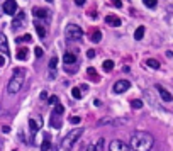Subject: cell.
<instances>
[{"mask_svg":"<svg viewBox=\"0 0 173 151\" xmlns=\"http://www.w3.org/2000/svg\"><path fill=\"white\" fill-rule=\"evenodd\" d=\"M71 95L75 97V99H82V92H80V88H78V87H75V88L71 90Z\"/></svg>","mask_w":173,"mask_h":151,"instance_id":"obj_26","label":"cell"},{"mask_svg":"<svg viewBox=\"0 0 173 151\" xmlns=\"http://www.w3.org/2000/svg\"><path fill=\"white\" fill-rule=\"evenodd\" d=\"M41 99H42V100H46V99H48V93H46V92H42V93H41Z\"/></svg>","mask_w":173,"mask_h":151,"instance_id":"obj_39","label":"cell"},{"mask_svg":"<svg viewBox=\"0 0 173 151\" xmlns=\"http://www.w3.org/2000/svg\"><path fill=\"white\" fill-rule=\"evenodd\" d=\"M88 70V76H93V78H97V73H95V68H87Z\"/></svg>","mask_w":173,"mask_h":151,"instance_id":"obj_34","label":"cell"},{"mask_svg":"<svg viewBox=\"0 0 173 151\" xmlns=\"http://www.w3.org/2000/svg\"><path fill=\"white\" fill-rule=\"evenodd\" d=\"M0 51L4 55H9V42H7V37L4 32H0Z\"/></svg>","mask_w":173,"mask_h":151,"instance_id":"obj_11","label":"cell"},{"mask_svg":"<svg viewBox=\"0 0 173 151\" xmlns=\"http://www.w3.org/2000/svg\"><path fill=\"white\" fill-rule=\"evenodd\" d=\"M56 65H58V58H56V56H53V58H51V60H49V70H51V71H49V78H55V75H56Z\"/></svg>","mask_w":173,"mask_h":151,"instance_id":"obj_14","label":"cell"},{"mask_svg":"<svg viewBox=\"0 0 173 151\" xmlns=\"http://www.w3.org/2000/svg\"><path fill=\"white\" fill-rule=\"evenodd\" d=\"M27 55H29V49L27 48H21L19 51H17V60L24 61V60H27Z\"/></svg>","mask_w":173,"mask_h":151,"instance_id":"obj_17","label":"cell"},{"mask_svg":"<svg viewBox=\"0 0 173 151\" xmlns=\"http://www.w3.org/2000/svg\"><path fill=\"white\" fill-rule=\"evenodd\" d=\"M63 112H65V107H63L61 104L55 105V114H58V116H63Z\"/></svg>","mask_w":173,"mask_h":151,"instance_id":"obj_24","label":"cell"},{"mask_svg":"<svg viewBox=\"0 0 173 151\" xmlns=\"http://www.w3.org/2000/svg\"><path fill=\"white\" fill-rule=\"evenodd\" d=\"M153 144H154V137L149 134V132H144V131H136L132 132L131 136V150L134 151H151Z\"/></svg>","mask_w":173,"mask_h":151,"instance_id":"obj_1","label":"cell"},{"mask_svg":"<svg viewBox=\"0 0 173 151\" xmlns=\"http://www.w3.org/2000/svg\"><path fill=\"white\" fill-rule=\"evenodd\" d=\"M156 2H158V0H144V5L149 7V9H154L156 7Z\"/></svg>","mask_w":173,"mask_h":151,"instance_id":"obj_28","label":"cell"},{"mask_svg":"<svg viewBox=\"0 0 173 151\" xmlns=\"http://www.w3.org/2000/svg\"><path fill=\"white\" fill-rule=\"evenodd\" d=\"M65 37H66V41L73 42V41H80L83 37V31L82 27H78L75 24H70L66 26V31H65Z\"/></svg>","mask_w":173,"mask_h":151,"instance_id":"obj_4","label":"cell"},{"mask_svg":"<svg viewBox=\"0 0 173 151\" xmlns=\"http://www.w3.org/2000/svg\"><path fill=\"white\" fill-rule=\"evenodd\" d=\"M34 53H36V56H37V58H42V55H44V51H42L41 48H36Z\"/></svg>","mask_w":173,"mask_h":151,"instance_id":"obj_32","label":"cell"},{"mask_svg":"<svg viewBox=\"0 0 173 151\" xmlns=\"http://www.w3.org/2000/svg\"><path fill=\"white\" fill-rule=\"evenodd\" d=\"M75 4L80 7V5H85V0H75Z\"/></svg>","mask_w":173,"mask_h":151,"instance_id":"obj_36","label":"cell"},{"mask_svg":"<svg viewBox=\"0 0 173 151\" xmlns=\"http://www.w3.org/2000/svg\"><path fill=\"white\" fill-rule=\"evenodd\" d=\"M31 39H32V37H31V34H24L22 37H17L15 41H17V42H24V41H31Z\"/></svg>","mask_w":173,"mask_h":151,"instance_id":"obj_30","label":"cell"},{"mask_svg":"<svg viewBox=\"0 0 173 151\" xmlns=\"http://www.w3.org/2000/svg\"><path fill=\"white\" fill-rule=\"evenodd\" d=\"M24 80H26V71H24V68H15L12 78L9 80L7 92L10 93V95H14V93H19V90H21L22 85H24Z\"/></svg>","mask_w":173,"mask_h":151,"instance_id":"obj_2","label":"cell"},{"mask_svg":"<svg viewBox=\"0 0 173 151\" xmlns=\"http://www.w3.org/2000/svg\"><path fill=\"white\" fill-rule=\"evenodd\" d=\"M32 14L37 17V19H48L49 17V12L46 9H39V7H34L32 9Z\"/></svg>","mask_w":173,"mask_h":151,"instance_id":"obj_12","label":"cell"},{"mask_svg":"<svg viewBox=\"0 0 173 151\" xmlns=\"http://www.w3.org/2000/svg\"><path fill=\"white\" fill-rule=\"evenodd\" d=\"M34 26H36V31H37V34H39V37H44L46 36V31H44V26H41L39 22L36 21L34 22Z\"/></svg>","mask_w":173,"mask_h":151,"instance_id":"obj_20","label":"cell"},{"mask_svg":"<svg viewBox=\"0 0 173 151\" xmlns=\"http://www.w3.org/2000/svg\"><path fill=\"white\" fill-rule=\"evenodd\" d=\"M129 150H131V146L126 144L124 141H121V139H114L109 144V151H129Z\"/></svg>","mask_w":173,"mask_h":151,"instance_id":"obj_5","label":"cell"},{"mask_svg":"<svg viewBox=\"0 0 173 151\" xmlns=\"http://www.w3.org/2000/svg\"><path fill=\"white\" fill-rule=\"evenodd\" d=\"M4 12L7 15H15V12H17V2L15 0H5L4 2Z\"/></svg>","mask_w":173,"mask_h":151,"instance_id":"obj_7","label":"cell"},{"mask_svg":"<svg viewBox=\"0 0 173 151\" xmlns=\"http://www.w3.org/2000/svg\"><path fill=\"white\" fill-rule=\"evenodd\" d=\"M46 2H53V0H46Z\"/></svg>","mask_w":173,"mask_h":151,"instance_id":"obj_40","label":"cell"},{"mask_svg":"<svg viewBox=\"0 0 173 151\" xmlns=\"http://www.w3.org/2000/svg\"><path fill=\"white\" fill-rule=\"evenodd\" d=\"M112 2V5H114V7H122V2H121V0H111Z\"/></svg>","mask_w":173,"mask_h":151,"instance_id":"obj_33","label":"cell"},{"mask_svg":"<svg viewBox=\"0 0 173 151\" xmlns=\"http://www.w3.org/2000/svg\"><path fill=\"white\" fill-rule=\"evenodd\" d=\"M63 61H65V65H73V63H76V56L73 53H65Z\"/></svg>","mask_w":173,"mask_h":151,"instance_id":"obj_15","label":"cell"},{"mask_svg":"<svg viewBox=\"0 0 173 151\" xmlns=\"http://www.w3.org/2000/svg\"><path fill=\"white\" fill-rule=\"evenodd\" d=\"M156 90H158L159 97H161V99H163L165 102H170V100L173 99V95H172V93H170V92H168V90L165 88V87H161V85H156Z\"/></svg>","mask_w":173,"mask_h":151,"instance_id":"obj_10","label":"cell"},{"mask_svg":"<svg viewBox=\"0 0 173 151\" xmlns=\"http://www.w3.org/2000/svg\"><path fill=\"white\" fill-rule=\"evenodd\" d=\"M82 134H83V129L82 127H78V129H73V131H70L68 134L65 136V139H63V143H61V148L63 150H66V151H70L71 148H73V144L82 137Z\"/></svg>","mask_w":173,"mask_h":151,"instance_id":"obj_3","label":"cell"},{"mask_svg":"<svg viewBox=\"0 0 173 151\" xmlns=\"http://www.w3.org/2000/svg\"><path fill=\"white\" fill-rule=\"evenodd\" d=\"M144 26H139L138 29H136V32H134V39H136V41H141V39H143V36H144Z\"/></svg>","mask_w":173,"mask_h":151,"instance_id":"obj_18","label":"cell"},{"mask_svg":"<svg viewBox=\"0 0 173 151\" xmlns=\"http://www.w3.org/2000/svg\"><path fill=\"white\" fill-rule=\"evenodd\" d=\"M129 88H131V83L127 82V80H117V82L114 83V92L116 93H124Z\"/></svg>","mask_w":173,"mask_h":151,"instance_id":"obj_6","label":"cell"},{"mask_svg":"<svg viewBox=\"0 0 173 151\" xmlns=\"http://www.w3.org/2000/svg\"><path fill=\"white\" fill-rule=\"evenodd\" d=\"M24 26H26V14H24V12H19V14L12 19V29H21V27H24Z\"/></svg>","mask_w":173,"mask_h":151,"instance_id":"obj_8","label":"cell"},{"mask_svg":"<svg viewBox=\"0 0 173 151\" xmlns=\"http://www.w3.org/2000/svg\"><path fill=\"white\" fill-rule=\"evenodd\" d=\"M87 151H97V150H95V144H90V146L87 148Z\"/></svg>","mask_w":173,"mask_h":151,"instance_id":"obj_37","label":"cell"},{"mask_svg":"<svg viewBox=\"0 0 173 151\" xmlns=\"http://www.w3.org/2000/svg\"><path fill=\"white\" fill-rule=\"evenodd\" d=\"M132 109H141L143 107V100H139V99H136V100H132Z\"/></svg>","mask_w":173,"mask_h":151,"instance_id":"obj_25","label":"cell"},{"mask_svg":"<svg viewBox=\"0 0 173 151\" xmlns=\"http://www.w3.org/2000/svg\"><path fill=\"white\" fill-rule=\"evenodd\" d=\"M102 66H104L105 71H112V68H114V61H112V60H105Z\"/></svg>","mask_w":173,"mask_h":151,"instance_id":"obj_23","label":"cell"},{"mask_svg":"<svg viewBox=\"0 0 173 151\" xmlns=\"http://www.w3.org/2000/svg\"><path fill=\"white\" fill-rule=\"evenodd\" d=\"M4 65H5V58H4V56H0V66H4Z\"/></svg>","mask_w":173,"mask_h":151,"instance_id":"obj_38","label":"cell"},{"mask_svg":"<svg viewBox=\"0 0 173 151\" xmlns=\"http://www.w3.org/2000/svg\"><path fill=\"white\" fill-rule=\"evenodd\" d=\"M48 102L51 104V105H58V104H60V99H58L56 95H51V97L48 99Z\"/></svg>","mask_w":173,"mask_h":151,"instance_id":"obj_27","label":"cell"},{"mask_svg":"<svg viewBox=\"0 0 173 151\" xmlns=\"http://www.w3.org/2000/svg\"><path fill=\"white\" fill-rule=\"evenodd\" d=\"M51 126H53L55 129H60V127H61V121H60V116H58V114H53V116H51Z\"/></svg>","mask_w":173,"mask_h":151,"instance_id":"obj_16","label":"cell"},{"mask_svg":"<svg viewBox=\"0 0 173 151\" xmlns=\"http://www.w3.org/2000/svg\"><path fill=\"white\" fill-rule=\"evenodd\" d=\"M146 65H148L149 68H153V70H158L159 68V63L156 61V60H153V58H149V60L146 61Z\"/></svg>","mask_w":173,"mask_h":151,"instance_id":"obj_22","label":"cell"},{"mask_svg":"<svg viewBox=\"0 0 173 151\" xmlns=\"http://www.w3.org/2000/svg\"><path fill=\"white\" fill-rule=\"evenodd\" d=\"M102 148H104V139H102V137H98V141L95 143V150L102 151Z\"/></svg>","mask_w":173,"mask_h":151,"instance_id":"obj_29","label":"cell"},{"mask_svg":"<svg viewBox=\"0 0 173 151\" xmlns=\"http://www.w3.org/2000/svg\"><path fill=\"white\" fill-rule=\"evenodd\" d=\"M87 56H88V58H93V56H95V51H93V49H88Z\"/></svg>","mask_w":173,"mask_h":151,"instance_id":"obj_35","label":"cell"},{"mask_svg":"<svg viewBox=\"0 0 173 151\" xmlns=\"http://www.w3.org/2000/svg\"><path fill=\"white\" fill-rule=\"evenodd\" d=\"M100 39H102V32L100 31H93L92 32V42H100Z\"/></svg>","mask_w":173,"mask_h":151,"instance_id":"obj_21","label":"cell"},{"mask_svg":"<svg viewBox=\"0 0 173 151\" xmlns=\"http://www.w3.org/2000/svg\"><path fill=\"white\" fill-rule=\"evenodd\" d=\"M41 126H42L41 117H31V119H29V127H31V132H32V134L41 129Z\"/></svg>","mask_w":173,"mask_h":151,"instance_id":"obj_9","label":"cell"},{"mask_svg":"<svg viewBox=\"0 0 173 151\" xmlns=\"http://www.w3.org/2000/svg\"><path fill=\"white\" fill-rule=\"evenodd\" d=\"M70 122H71V124H80V117H78V116L70 117Z\"/></svg>","mask_w":173,"mask_h":151,"instance_id":"obj_31","label":"cell"},{"mask_svg":"<svg viewBox=\"0 0 173 151\" xmlns=\"http://www.w3.org/2000/svg\"><path fill=\"white\" fill-rule=\"evenodd\" d=\"M105 22H107L109 26H112V27H119V26H121V19H119L117 15H107V17H105Z\"/></svg>","mask_w":173,"mask_h":151,"instance_id":"obj_13","label":"cell"},{"mask_svg":"<svg viewBox=\"0 0 173 151\" xmlns=\"http://www.w3.org/2000/svg\"><path fill=\"white\" fill-rule=\"evenodd\" d=\"M49 146H51V139H49V136L46 134L44 139H42V143H41V151H48Z\"/></svg>","mask_w":173,"mask_h":151,"instance_id":"obj_19","label":"cell"}]
</instances>
